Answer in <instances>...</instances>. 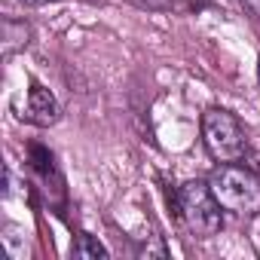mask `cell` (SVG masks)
Wrapping results in <instances>:
<instances>
[{
    "mask_svg": "<svg viewBox=\"0 0 260 260\" xmlns=\"http://www.w3.org/2000/svg\"><path fill=\"white\" fill-rule=\"evenodd\" d=\"M242 7H245L251 16H260V0H242Z\"/></svg>",
    "mask_w": 260,
    "mask_h": 260,
    "instance_id": "obj_9",
    "label": "cell"
},
{
    "mask_svg": "<svg viewBox=\"0 0 260 260\" xmlns=\"http://www.w3.org/2000/svg\"><path fill=\"white\" fill-rule=\"evenodd\" d=\"M202 144L217 162H236L248 150V135L245 125L220 107H211L202 113Z\"/></svg>",
    "mask_w": 260,
    "mask_h": 260,
    "instance_id": "obj_3",
    "label": "cell"
},
{
    "mask_svg": "<svg viewBox=\"0 0 260 260\" xmlns=\"http://www.w3.org/2000/svg\"><path fill=\"white\" fill-rule=\"evenodd\" d=\"M22 46H28V25L7 19L4 22V55H13Z\"/></svg>",
    "mask_w": 260,
    "mask_h": 260,
    "instance_id": "obj_5",
    "label": "cell"
},
{
    "mask_svg": "<svg viewBox=\"0 0 260 260\" xmlns=\"http://www.w3.org/2000/svg\"><path fill=\"white\" fill-rule=\"evenodd\" d=\"M208 187L223 211H233L242 217L260 214V178L254 172L233 166V162H223L211 172Z\"/></svg>",
    "mask_w": 260,
    "mask_h": 260,
    "instance_id": "obj_1",
    "label": "cell"
},
{
    "mask_svg": "<svg viewBox=\"0 0 260 260\" xmlns=\"http://www.w3.org/2000/svg\"><path fill=\"white\" fill-rule=\"evenodd\" d=\"M19 116H22V119H28V122H34V125H52V122H58L61 107H58L55 95H52L43 83L31 80L28 95H25V107H22V113H19Z\"/></svg>",
    "mask_w": 260,
    "mask_h": 260,
    "instance_id": "obj_4",
    "label": "cell"
},
{
    "mask_svg": "<svg viewBox=\"0 0 260 260\" xmlns=\"http://www.w3.org/2000/svg\"><path fill=\"white\" fill-rule=\"evenodd\" d=\"M25 7H46V4H55V0H22Z\"/></svg>",
    "mask_w": 260,
    "mask_h": 260,
    "instance_id": "obj_10",
    "label": "cell"
},
{
    "mask_svg": "<svg viewBox=\"0 0 260 260\" xmlns=\"http://www.w3.org/2000/svg\"><path fill=\"white\" fill-rule=\"evenodd\" d=\"M71 257H80V260H98V257H107V248L98 242V239H92V236H77V242H74V248H71Z\"/></svg>",
    "mask_w": 260,
    "mask_h": 260,
    "instance_id": "obj_6",
    "label": "cell"
},
{
    "mask_svg": "<svg viewBox=\"0 0 260 260\" xmlns=\"http://www.w3.org/2000/svg\"><path fill=\"white\" fill-rule=\"evenodd\" d=\"M257 80H260V61H257Z\"/></svg>",
    "mask_w": 260,
    "mask_h": 260,
    "instance_id": "obj_11",
    "label": "cell"
},
{
    "mask_svg": "<svg viewBox=\"0 0 260 260\" xmlns=\"http://www.w3.org/2000/svg\"><path fill=\"white\" fill-rule=\"evenodd\" d=\"M178 214L184 220V226L190 230V236L196 239H211L220 233L223 226V208L214 199L208 181H187L178 187Z\"/></svg>",
    "mask_w": 260,
    "mask_h": 260,
    "instance_id": "obj_2",
    "label": "cell"
},
{
    "mask_svg": "<svg viewBox=\"0 0 260 260\" xmlns=\"http://www.w3.org/2000/svg\"><path fill=\"white\" fill-rule=\"evenodd\" d=\"M4 251L10 254V260H25V236H19V230L7 226V236H0Z\"/></svg>",
    "mask_w": 260,
    "mask_h": 260,
    "instance_id": "obj_7",
    "label": "cell"
},
{
    "mask_svg": "<svg viewBox=\"0 0 260 260\" xmlns=\"http://www.w3.org/2000/svg\"><path fill=\"white\" fill-rule=\"evenodd\" d=\"M138 7H147V10H166L169 0H135Z\"/></svg>",
    "mask_w": 260,
    "mask_h": 260,
    "instance_id": "obj_8",
    "label": "cell"
}]
</instances>
